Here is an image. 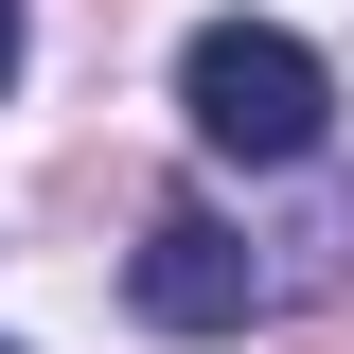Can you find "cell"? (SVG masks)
I'll list each match as a JSON object with an SVG mask.
<instances>
[{"label": "cell", "mask_w": 354, "mask_h": 354, "mask_svg": "<svg viewBox=\"0 0 354 354\" xmlns=\"http://www.w3.org/2000/svg\"><path fill=\"white\" fill-rule=\"evenodd\" d=\"M18 36H36V18H18V0H0V88H18Z\"/></svg>", "instance_id": "3"}, {"label": "cell", "mask_w": 354, "mask_h": 354, "mask_svg": "<svg viewBox=\"0 0 354 354\" xmlns=\"http://www.w3.org/2000/svg\"><path fill=\"white\" fill-rule=\"evenodd\" d=\"M177 106H195L213 160H319L337 71H319V36H283V18H195V36H177Z\"/></svg>", "instance_id": "1"}, {"label": "cell", "mask_w": 354, "mask_h": 354, "mask_svg": "<svg viewBox=\"0 0 354 354\" xmlns=\"http://www.w3.org/2000/svg\"><path fill=\"white\" fill-rule=\"evenodd\" d=\"M248 283H266V266H248V230H230V213H195V195H177V213L142 230V266H124V301L160 319V337H230V319H248Z\"/></svg>", "instance_id": "2"}, {"label": "cell", "mask_w": 354, "mask_h": 354, "mask_svg": "<svg viewBox=\"0 0 354 354\" xmlns=\"http://www.w3.org/2000/svg\"><path fill=\"white\" fill-rule=\"evenodd\" d=\"M0 354H18V337H0Z\"/></svg>", "instance_id": "4"}]
</instances>
